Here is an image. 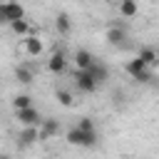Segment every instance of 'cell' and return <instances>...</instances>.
Returning <instances> with one entry per match:
<instances>
[{
	"label": "cell",
	"mask_w": 159,
	"mask_h": 159,
	"mask_svg": "<svg viewBox=\"0 0 159 159\" xmlns=\"http://www.w3.org/2000/svg\"><path fill=\"white\" fill-rule=\"evenodd\" d=\"M65 139H67V144H72V147H82V149H94V147L99 144V134H97V129H94V132H82L80 127H72V129H67Z\"/></svg>",
	"instance_id": "obj_1"
},
{
	"label": "cell",
	"mask_w": 159,
	"mask_h": 159,
	"mask_svg": "<svg viewBox=\"0 0 159 159\" xmlns=\"http://www.w3.org/2000/svg\"><path fill=\"white\" fill-rule=\"evenodd\" d=\"M124 70H127V75L134 80V82H142V84H147V82H152V70L139 60V57H134V60H129L127 65H124Z\"/></svg>",
	"instance_id": "obj_2"
},
{
	"label": "cell",
	"mask_w": 159,
	"mask_h": 159,
	"mask_svg": "<svg viewBox=\"0 0 159 159\" xmlns=\"http://www.w3.org/2000/svg\"><path fill=\"white\" fill-rule=\"evenodd\" d=\"M15 119L20 122V127H40L42 114L30 104V107H25V109H15Z\"/></svg>",
	"instance_id": "obj_3"
},
{
	"label": "cell",
	"mask_w": 159,
	"mask_h": 159,
	"mask_svg": "<svg viewBox=\"0 0 159 159\" xmlns=\"http://www.w3.org/2000/svg\"><path fill=\"white\" fill-rule=\"evenodd\" d=\"M75 87H77L80 92H84V94H92L99 84L92 80V75H89L87 70H77V72H75Z\"/></svg>",
	"instance_id": "obj_4"
},
{
	"label": "cell",
	"mask_w": 159,
	"mask_h": 159,
	"mask_svg": "<svg viewBox=\"0 0 159 159\" xmlns=\"http://www.w3.org/2000/svg\"><path fill=\"white\" fill-rule=\"evenodd\" d=\"M22 50H25V55H30V57H40L42 55V50H45V42L37 37V35H25L22 37Z\"/></svg>",
	"instance_id": "obj_5"
},
{
	"label": "cell",
	"mask_w": 159,
	"mask_h": 159,
	"mask_svg": "<svg viewBox=\"0 0 159 159\" xmlns=\"http://www.w3.org/2000/svg\"><path fill=\"white\" fill-rule=\"evenodd\" d=\"M0 10H2L5 17H7V25H10L12 20H22V17H25V7H22L17 0H5V2H0Z\"/></svg>",
	"instance_id": "obj_6"
},
{
	"label": "cell",
	"mask_w": 159,
	"mask_h": 159,
	"mask_svg": "<svg viewBox=\"0 0 159 159\" xmlns=\"http://www.w3.org/2000/svg\"><path fill=\"white\" fill-rule=\"evenodd\" d=\"M60 119H55V117H45L42 122H40V142H45V139H50V137H57L60 134Z\"/></svg>",
	"instance_id": "obj_7"
},
{
	"label": "cell",
	"mask_w": 159,
	"mask_h": 159,
	"mask_svg": "<svg viewBox=\"0 0 159 159\" xmlns=\"http://www.w3.org/2000/svg\"><path fill=\"white\" fill-rule=\"evenodd\" d=\"M35 142H40V127H22L17 132V147H32Z\"/></svg>",
	"instance_id": "obj_8"
},
{
	"label": "cell",
	"mask_w": 159,
	"mask_h": 159,
	"mask_svg": "<svg viewBox=\"0 0 159 159\" xmlns=\"http://www.w3.org/2000/svg\"><path fill=\"white\" fill-rule=\"evenodd\" d=\"M47 70H50L52 75H62V72L67 70V55H65L62 50H55V52L50 55V60H47Z\"/></svg>",
	"instance_id": "obj_9"
},
{
	"label": "cell",
	"mask_w": 159,
	"mask_h": 159,
	"mask_svg": "<svg viewBox=\"0 0 159 159\" xmlns=\"http://www.w3.org/2000/svg\"><path fill=\"white\" fill-rule=\"evenodd\" d=\"M107 42L112 45V47H122V45H127V27H122V25H112L109 30H107Z\"/></svg>",
	"instance_id": "obj_10"
},
{
	"label": "cell",
	"mask_w": 159,
	"mask_h": 159,
	"mask_svg": "<svg viewBox=\"0 0 159 159\" xmlns=\"http://www.w3.org/2000/svg\"><path fill=\"white\" fill-rule=\"evenodd\" d=\"M87 72L92 75V80H94V82H97L99 87H102V84H104V82L109 80V67H107L104 62H99V60H94V62H92V65L87 67Z\"/></svg>",
	"instance_id": "obj_11"
},
{
	"label": "cell",
	"mask_w": 159,
	"mask_h": 159,
	"mask_svg": "<svg viewBox=\"0 0 159 159\" xmlns=\"http://www.w3.org/2000/svg\"><path fill=\"white\" fill-rule=\"evenodd\" d=\"M137 57H139L149 70H152V67H159V50H154V47H139Z\"/></svg>",
	"instance_id": "obj_12"
},
{
	"label": "cell",
	"mask_w": 159,
	"mask_h": 159,
	"mask_svg": "<svg viewBox=\"0 0 159 159\" xmlns=\"http://www.w3.org/2000/svg\"><path fill=\"white\" fill-rule=\"evenodd\" d=\"M94 60H97V57H94L89 50H84V47H80V50L75 52V65H77V70H87Z\"/></svg>",
	"instance_id": "obj_13"
},
{
	"label": "cell",
	"mask_w": 159,
	"mask_h": 159,
	"mask_svg": "<svg viewBox=\"0 0 159 159\" xmlns=\"http://www.w3.org/2000/svg\"><path fill=\"white\" fill-rule=\"evenodd\" d=\"M55 30H57L60 35H70V32H72V17H70L67 12H57V17H55Z\"/></svg>",
	"instance_id": "obj_14"
},
{
	"label": "cell",
	"mask_w": 159,
	"mask_h": 159,
	"mask_svg": "<svg viewBox=\"0 0 159 159\" xmlns=\"http://www.w3.org/2000/svg\"><path fill=\"white\" fill-rule=\"evenodd\" d=\"M15 80H17L20 84H30V82L35 80V72H32L27 65H17V67H15Z\"/></svg>",
	"instance_id": "obj_15"
},
{
	"label": "cell",
	"mask_w": 159,
	"mask_h": 159,
	"mask_svg": "<svg viewBox=\"0 0 159 159\" xmlns=\"http://www.w3.org/2000/svg\"><path fill=\"white\" fill-rule=\"evenodd\" d=\"M137 12H139L137 0H119V15L122 17H134Z\"/></svg>",
	"instance_id": "obj_16"
},
{
	"label": "cell",
	"mask_w": 159,
	"mask_h": 159,
	"mask_svg": "<svg viewBox=\"0 0 159 159\" xmlns=\"http://www.w3.org/2000/svg\"><path fill=\"white\" fill-rule=\"evenodd\" d=\"M10 30L15 32V35H20V37H25V35H30V22L22 17V20H12L10 22Z\"/></svg>",
	"instance_id": "obj_17"
},
{
	"label": "cell",
	"mask_w": 159,
	"mask_h": 159,
	"mask_svg": "<svg viewBox=\"0 0 159 159\" xmlns=\"http://www.w3.org/2000/svg\"><path fill=\"white\" fill-rule=\"evenodd\" d=\"M55 97H57V102H60L62 107H72V104H75V97H72L70 89H57Z\"/></svg>",
	"instance_id": "obj_18"
},
{
	"label": "cell",
	"mask_w": 159,
	"mask_h": 159,
	"mask_svg": "<svg viewBox=\"0 0 159 159\" xmlns=\"http://www.w3.org/2000/svg\"><path fill=\"white\" fill-rule=\"evenodd\" d=\"M32 104V97L30 94H17L15 99H12V109H25V107H30Z\"/></svg>",
	"instance_id": "obj_19"
},
{
	"label": "cell",
	"mask_w": 159,
	"mask_h": 159,
	"mask_svg": "<svg viewBox=\"0 0 159 159\" xmlns=\"http://www.w3.org/2000/svg\"><path fill=\"white\" fill-rule=\"evenodd\" d=\"M75 127H80L82 132H94V129H97V127H94V119H92V117H80V122H77Z\"/></svg>",
	"instance_id": "obj_20"
},
{
	"label": "cell",
	"mask_w": 159,
	"mask_h": 159,
	"mask_svg": "<svg viewBox=\"0 0 159 159\" xmlns=\"http://www.w3.org/2000/svg\"><path fill=\"white\" fill-rule=\"evenodd\" d=\"M0 25H7V17H5V12L0 10Z\"/></svg>",
	"instance_id": "obj_21"
},
{
	"label": "cell",
	"mask_w": 159,
	"mask_h": 159,
	"mask_svg": "<svg viewBox=\"0 0 159 159\" xmlns=\"http://www.w3.org/2000/svg\"><path fill=\"white\" fill-rule=\"evenodd\" d=\"M0 159H10V157H7V154H0Z\"/></svg>",
	"instance_id": "obj_22"
}]
</instances>
